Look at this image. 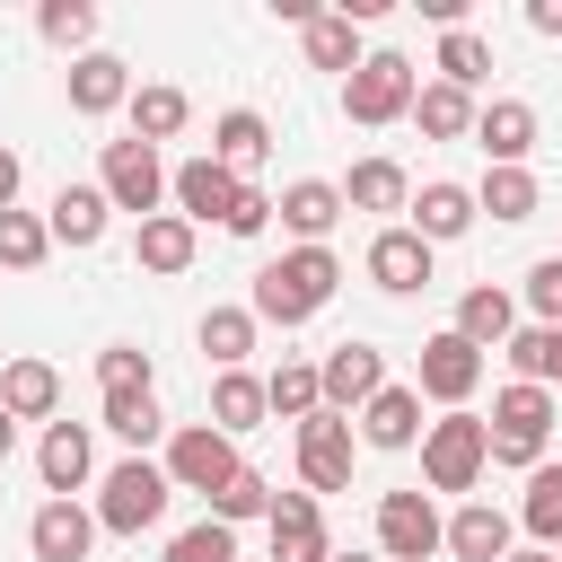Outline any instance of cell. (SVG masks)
<instances>
[{
    "mask_svg": "<svg viewBox=\"0 0 562 562\" xmlns=\"http://www.w3.org/2000/svg\"><path fill=\"white\" fill-rule=\"evenodd\" d=\"M263 527H272V562H334V536H325V501L316 492H272Z\"/></svg>",
    "mask_w": 562,
    "mask_h": 562,
    "instance_id": "cell-12",
    "label": "cell"
},
{
    "mask_svg": "<svg viewBox=\"0 0 562 562\" xmlns=\"http://www.w3.org/2000/svg\"><path fill=\"white\" fill-rule=\"evenodd\" d=\"M114 105H132V61L123 53H79L70 61V114H114Z\"/></svg>",
    "mask_w": 562,
    "mask_h": 562,
    "instance_id": "cell-23",
    "label": "cell"
},
{
    "mask_svg": "<svg viewBox=\"0 0 562 562\" xmlns=\"http://www.w3.org/2000/svg\"><path fill=\"white\" fill-rule=\"evenodd\" d=\"M105 430H114V439L140 457V448L167 430V413H158V395H105Z\"/></svg>",
    "mask_w": 562,
    "mask_h": 562,
    "instance_id": "cell-42",
    "label": "cell"
},
{
    "mask_svg": "<svg viewBox=\"0 0 562 562\" xmlns=\"http://www.w3.org/2000/svg\"><path fill=\"white\" fill-rule=\"evenodd\" d=\"M457 342H474V351H501L509 334H518V290H501V281H474L465 299H457V325H448Z\"/></svg>",
    "mask_w": 562,
    "mask_h": 562,
    "instance_id": "cell-20",
    "label": "cell"
},
{
    "mask_svg": "<svg viewBox=\"0 0 562 562\" xmlns=\"http://www.w3.org/2000/svg\"><path fill=\"white\" fill-rule=\"evenodd\" d=\"M237 465H246V457H237V439H228V430H211V422H184V430L167 439V483H176V492H202V501H211Z\"/></svg>",
    "mask_w": 562,
    "mask_h": 562,
    "instance_id": "cell-8",
    "label": "cell"
},
{
    "mask_svg": "<svg viewBox=\"0 0 562 562\" xmlns=\"http://www.w3.org/2000/svg\"><path fill=\"white\" fill-rule=\"evenodd\" d=\"M527 26L536 35H562V0H527Z\"/></svg>",
    "mask_w": 562,
    "mask_h": 562,
    "instance_id": "cell-47",
    "label": "cell"
},
{
    "mask_svg": "<svg viewBox=\"0 0 562 562\" xmlns=\"http://www.w3.org/2000/svg\"><path fill=\"white\" fill-rule=\"evenodd\" d=\"M553 386H501L492 395V422H483V448H492V465H509V474H536L544 465V439H553Z\"/></svg>",
    "mask_w": 562,
    "mask_h": 562,
    "instance_id": "cell-2",
    "label": "cell"
},
{
    "mask_svg": "<svg viewBox=\"0 0 562 562\" xmlns=\"http://www.w3.org/2000/svg\"><path fill=\"white\" fill-rule=\"evenodd\" d=\"M474 386H483V351L457 342V334H430L422 342V369H413V395H430L439 413H465Z\"/></svg>",
    "mask_w": 562,
    "mask_h": 562,
    "instance_id": "cell-9",
    "label": "cell"
},
{
    "mask_svg": "<svg viewBox=\"0 0 562 562\" xmlns=\"http://www.w3.org/2000/svg\"><path fill=\"white\" fill-rule=\"evenodd\" d=\"M518 518L509 509H492V501H465L457 518H448V536H439V553H457V562H509L518 544Z\"/></svg>",
    "mask_w": 562,
    "mask_h": 562,
    "instance_id": "cell-19",
    "label": "cell"
},
{
    "mask_svg": "<svg viewBox=\"0 0 562 562\" xmlns=\"http://www.w3.org/2000/svg\"><path fill=\"white\" fill-rule=\"evenodd\" d=\"M483 465H492L483 413H439V422H422V483H430V492H474Z\"/></svg>",
    "mask_w": 562,
    "mask_h": 562,
    "instance_id": "cell-5",
    "label": "cell"
},
{
    "mask_svg": "<svg viewBox=\"0 0 562 562\" xmlns=\"http://www.w3.org/2000/svg\"><path fill=\"white\" fill-rule=\"evenodd\" d=\"M167 501H176L167 465L123 457V465H105V483H97V536H149V527L167 518Z\"/></svg>",
    "mask_w": 562,
    "mask_h": 562,
    "instance_id": "cell-3",
    "label": "cell"
},
{
    "mask_svg": "<svg viewBox=\"0 0 562 562\" xmlns=\"http://www.w3.org/2000/svg\"><path fill=\"white\" fill-rule=\"evenodd\" d=\"M167 562H237V527H220V518H202V527H184V536H167Z\"/></svg>",
    "mask_w": 562,
    "mask_h": 562,
    "instance_id": "cell-45",
    "label": "cell"
},
{
    "mask_svg": "<svg viewBox=\"0 0 562 562\" xmlns=\"http://www.w3.org/2000/svg\"><path fill=\"white\" fill-rule=\"evenodd\" d=\"M35 35H44V44H61L70 61H79V53H97V0H44V9H35Z\"/></svg>",
    "mask_w": 562,
    "mask_h": 562,
    "instance_id": "cell-38",
    "label": "cell"
},
{
    "mask_svg": "<svg viewBox=\"0 0 562 562\" xmlns=\"http://www.w3.org/2000/svg\"><path fill=\"white\" fill-rule=\"evenodd\" d=\"M272 220H281L299 246H325V237H334V220H342V184H334V176H299V184H281Z\"/></svg>",
    "mask_w": 562,
    "mask_h": 562,
    "instance_id": "cell-18",
    "label": "cell"
},
{
    "mask_svg": "<svg viewBox=\"0 0 562 562\" xmlns=\"http://www.w3.org/2000/svg\"><path fill=\"white\" fill-rule=\"evenodd\" d=\"M167 202H176V220H193V228H220L228 220V202H237V176L202 149V158H184V167H167Z\"/></svg>",
    "mask_w": 562,
    "mask_h": 562,
    "instance_id": "cell-13",
    "label": "cell"
},
{
    "mask_svg": "<svg viewBox=\"0 0 562 562\" xmlns=\"http://www.w3.org/2000/svg\"><path fill=\"white\" fill-rule=\"evenodd\" d=\"M501 351H509L518 386H553V378H562V325H518Z\"/></svg>",
    "mask_w": 562,
    "mask_h": 562,
    "instance_id": "cell-37",
    "label": "cell"
},
{
    "mask_svg": "<svg viewBox=\"0 0 562 562\" xmlns=\"http://www.w3.org/2000/svg\"><path fill=\"white\" fill-rule=\"evenodd\" d=\"M316 386H325V413L351 422V413L386 386V351H378V342H334V351L316 360Z\"/></svg>",
    "mask_w": 562,
    "mask_h": 562,
    "instance_id": "cell-10",
    "label": "cell"
},
{
    "mask_svg": "<svg viewBox=\"0 0 562 562\" xmlns=\"http://www.w3.org/2000/svg\"><path fill=\"white\" fill-rule=\"evenodd\" d=\"M26 544H35V562H88V544H97V509H79V501H44V509L26 518Z\"/></svg>",
    "mask_w": 562,
    "mask_h": 562,
    "instance_id": "cell-22",
    "label": "cell"
},
{
    "mask_svg": "<svg viewBox=\"0 0 562 562\" xmlns=\"http://www.w3.org/2000/svg\"><path fill=\"white\" fill-rule=\"evenodd\" d=\"M97 395H158V369L140 342H105L97 351Z\"/></svg>",
    "mask_w": 562,
    "mask_h": 562,
    "instance_id": "cell-40",
    "label": "cell"
},
{
    "mask_svg": "<svg viewBox=\"0 0 562 562\" xmlns=\"http://www.w3.org/2000/svg\"><path fill=\"white\" fill-rule=\"evenodd\" d=\"M0 413L9 422H53L61 413V369L53 360H9L0 369Z\"/></svg>",
    "mask_w": 562,
    "mask_h": 562,
    "instance_id": "cell-26",
    "label": "cell"
},
{
    "mask_svg": "<svg viewBox=\"0 0 562 562\" xmlns=\"http://www.w3.org/2000/svg\"><path fill=\"white\" fill-rule=\"evenodd\" d=\"M97 193H105V211L158 220V211H167V158H158L149 140H105V158H97Z\"/></svg>",
    "mask_w": 562,
    "mask_h": 562,
    "instance_id": "cell-6",
    "label": "cell"
},
{
    "mask_svg": "<svg viewBox=\"0 0 562 562\" xmlns=\"http://www.w3.org/2000/svg\"><path fill=\"white\" fill-rule=\"evenodd\" d=\"M404 211H413L404 228H413V237H422V246L439 255V246H457V237L474 228V184H448V176H430V184H422V193H413Z\"/></svg>",
    "mask_w": 562,
    "mask_h": 562,
    "instance_id": "cell-15",
    "label": "cell"
},
{
    "mask_svg": "<svg viewBox=\"0 0 562 562\" xmlns=\"http://www.w3.org/2000/svg\"><path fill=\"white\" fill-rule=\"evenodd\" d=\"M211 430H228V439L263 430V378L255 369H220L211 378Z\"/></svg>",
    "mask_w": 562,
    "mask_h": 562,
    "instance_id": "cell-30",
    "label": "cell"
},
{
    "mask_svg": "<svg viewBox=\"0 0 562 562\" xmlns=\"http://www.w3.org/2000/svg\"><path fill=\"white\" fill-rule=\"evenodd\" d=\"M44 228H53V246L88 255V246L114 228V211H105V193H97V184H61V193L44 202Z\"/></svg>",
    "mask_w": 562,
    "mask_h": 562,
    "instance_id": "cell-25",
    "label": "cell"
},
{
    "mask_svg": "<svg viewBox=\"0 0 562 562\" xmlns=\"http://www.w3.org/2000/svg\"><path fill=\"white\" fill-rule=\"evenodd\" d=\"M0 211H18V149H0Z\"/></svg>",
    "mask_w": 562,
    "mask_h": 562,
    "instance_id": "cell-48",
    "label": "cell"
},
{
    "mask_svg": "<svg viewBox=\"0 0 562 562\" xmlns=\"http://www.w3.org/2000/svg\"><path fill=\"white\" fill-rule=\"evenodd\" d=\"M518 307H527V325H562V255L527 263V281H518Z\"/></svg>",
    "mask_w": 562,
    "mask_h": 562,
    "instance_id": "cell-44",
    "label": "cell"
},
{
    "mask_svg": "<svg viewBox=\"0 0 562 562\" xmlns=\"http://www.w3.org/2000/svg\"><path fill=\"white\" fill-rule=\"evenodd\" d=\"M448 536L430 492H378V562H430Z\"/></svg>",
    "mask_w": 562,
    "mask_h": 562,
    "instance_id": "cell-7",
    "label": "cell"
},
{
    "mask_svg": "<svg viewBox=\"0 0 562 562\" xmlns=\"http://www.w3.org/2000/svg\"><path fill=\"white\" fill-rule=\"evenodd\" d=\"M263 509H272V483H263L255 465H237V474L211 492V518H220V527H246V518H263Z\"/></svg>",
    "mask_w": 562,
    "mask_h": 562,
    "instance_id": "cell-43",
    "label": "cell"
},
{
    "mask_svg": "<svg viewBox=\"0 0 562 562\" xmlns=\"http://www.w3.org/2000/svg\"><path fill=\"white\" fill-rule=\"evenodd\" d=\"M220 228H228V237H263V228H272V193H263V184H237V202H228Z\"/></svg>",
    "mask_w": 562,
    "mask_h": 562,
    "instance_id": "cell-46",
    "label": "cell"
},
{
    "mask_svg": "<svg viewBox=\"0 0 562 562\" xmlns=\"http://www.w3.org/2000/svg\"><path fill=\"white\" fill-rule=\"evenodd\" d=\"M334 562H378V553H334Z\"/></svg>",
    "mask_w": 562,
    "mask_h": 562,
    "instance_id": "cell-51",
    "label": "cell"
},
{
    "mask_svg": "<svg viewBox=\"0 0 562 562\" xmlns=\"http://www.w3.org/2000/svg\"><path fill=\"white\" fill-rule=\"evenodd\" d=\"M474 149H483L492 167H527V149H536V105H527V97L474 105Z\"/></svg>",
    "mask_w": 562,
    "mask_h": 562,
    "instance_id": "cell-17",
    "label": "cell"
},
{
    "mask_svg": "<svg viewBox=\"0 0 562 562\" xmlns=\"http://www.w3.org/2000/svg\"><path fill=\"white\" fill-rule=\"evenodd\" d=\"M53 255V228L35 211H0V272H35Z\"/></svg>",
    "mask_w": 562,
    "mask_h": 562,
    "instance_id": "cell-41",
    "label": "cell"
},
{
    "mask_svg": "<svg viewBox=\"0 0 562 562\" xmlns=\"http://www.w3.org/2000/svg\"><path fill=\"white\" fill-rule=\"evenodd\" d=\"M211 158H220L237 184H255V167L272 158V123H263L255 105H228V114L211 123Z\"/></svg>",
    "mask_w": 562,
    "mask_h": 562,
    "instance_id": "cell-24",
    "label": "cell"
},
{
    "mask_svg": "<svg viewBox=\"0 0 562 562\" xmlns=\"http://www.w3.org/2000/svg\"><path fill=\"white\" fill-rule=\"evenodd\" d=\"M299 483L325 501V492H351V422L342 413H307L299 422Z\"/></svg>",
    "mask_w": 562,
    "mask_h": 562,
    "instance_id": "cell-11",
    "label": "cell"
},
{
    "mask_svg": "<svg viewBox=\"0 0 562 562\" xmlns=\"http://www.w3.org/2000/svg\"><path fill=\"white\" fill-rule=\"evenodd\" d=\"M553 386H562V378H553Z\"/></svg>",
    "mask_w": 562,
    "mask_h": 562,
    "instance_id": "cell-52",
    "label": "cell"
},
{
    "mask_svg": "<svg viewBox=\"0 0 562 562\" xmlns=\"http://www.w3.org/2000/svg\"><path fill=\"white\" fill-rule=\"evenodd\" d=\"M35 474H44L53 501H70V492L97 474V439H88V422H44V439H35Z\"/></svg>",
    "mask_w": 562,
    "mask_h": 562,
    "instance_id": "cell-16",
    "label": "cell"
},
{
    "mask_svg": "<svg viewBox=\"0 0 562 562\" xmlns=\"http://www.w3.org/2000/svg\"><path fill=\"white\" fill-rule=\"evenodd\" d=\"M351 422H360V439H369V448H386V457H395V448H422V395H413V386H395V378H386Z\"/></svg>",
    "mask_w": 562,
    "mask_h": 562,
    "instance_id": "cell-21",
    "label": "cell"
},
{
    "mask_svg": "<svg viewBox=\"0 0 562 562\" xmlns=\"http://www.w3.org/2000/svg\"><path fill=\"white\" fill-rule=\"evenodd\" d=\"M123 114H132V140H149V149H158V140H176V132L193 123V97H184L176 79H149V88H132V105H123Z\"/></svg>",
    "mask_w": 562,
    "mask_h": 562,
    "instance_id": "cell-28",
    "label": "cell"
},
{
    "mask_svg": "<svg viewBox=\"0 0 562 562\" xmlns=\"http://www.w3.org/2000/svg\"><path fill=\"white\" fill-rule=\"evenodd\" d=\"M518 527H527L544 553H562V465H536V474H527V492H518Z\"/></svg>",
    "mask_w": 562,
    "mask_h": 562,
    "instance_id": "cell-34",
    "label": "cell"
},
{
    "mask_svg": "<svg viewBox=\"0 0 562 562\" xmlns=\"http://www.w3.org/2000/svg\"><path fill=\"white\" fill-rule=\"evenodd\" d=\"M299 44H307V70H360V26L342 18V9H316L307 26H299Z\"/></svg>",
    "mask_w": 562,
    "mask_h": 562,
    "instance_id": "cell-31",
    "label": "cell"
},
{
    "mask_svg": "<svg viewBox=\"0 0 562 562\" xmlns=\"http://www.w3.org/2000/svg\"><path fill=\"white\" fill-rule=\"evenodd\" d=\"M536 202H544V184H536L527 167H483V184H474V220L492 211L501 228H518V220H536Z\"/></svg>",
    "mask_w": 562,
    "mask_h": 562,
    "instance_id": "cell-29",
    "label": "cell"
},
{
    "mask_svg": "<svg viewBox=\"0 0 562 562\" xmlns=\"http://www.w3.org/2000/svg\"><path fill=\"white\" fill-rule=\"evenodd\" d=\"M193 334H202L211 369H246V351H255V334H263V325H255L246 307H202V325H193Z\"/></svg>",
    "mask_w": 562,
    "mask_h": 562,
    "instance_id": "cell-35",
    "label": "cell"
},
{
    "mask_svg": "<svg viewBox=\"0 0 562 562\" xmlns=\"http://www.w3.org/2000/svg\"><path fill=\"white\" fill-rule=\"evenodd\" d=\"M430 70H439L448 88H465V97H474V88L492 79V44H483L474 26H448V35H439V61H430Z\"/></svg>",
    "mask_w": 562,
    "mask_h": 562,
    "instance_id": "cell-39",
    "label": "cell"
},
{
    "mask_svg": "<svg viewBox=\"0 0 562 562\" xmlns=\"http://www.w3.org/2000/svg\"><path fill=\"white\" fill-rule=\"evenodd\" d=\"M334 290H342V255H334V246H281V255L255 272V290H246V316L290 334V325H307V316H316Z\"/></svg>",
    "mask_w": 562,
    "mask_h": 562,
    "instance_id": "cell-1",
    "label": "cell"
},
{
    "mask_svg": "<svg viewBox=\"0 0 562 562\" xmlns=\"http://www.w3.org/2000/svg\"><path fill=\"white\" fill-rule=\"evenodd\" d=\"M413 123H422L430 140H474V97L448 88V79H422V88H413Z\"/></svg>",
    "mask_w": 562,
    "mask_h": 562,
    "instance_id": "cell-32",
    "label": "cell"
},
{
    "mask_svg": "<svg viewBox=\"0 0 562 562\" xmlns=\"http://www.w3.org/2000/svg\"><path fill=\"white\" fill-rule=\"evenodd\" d=\"M509 562H562V553H544V544H527V553H509Z\"/></svg>",
    "mask_w": 562,
    "mask_h": 562,
    "instance_id": "cell-50",
    "label": "cell"
},
{
    "mask_svg": "<svg viewBox=\"0 0 562 562\" xmlns=\"http://www.w3.org/2000/svg\"><path fill=\"white\" fill-rule=\"evenodd\" d=\"M9 457H18V422L0 413V465H9Z\"/></svg>",
    "mask_w": 562,
    "mask_h": 562,
    "instance_id": "cell-49",
    "label": "cell"
},
{
    "mask_svg": "<svg viewBox=\"0 0 562 562\" xmlns=\"http://www.w3.org/2000/svg\"><path fill=\"white\" fill-rule=\"evenodd\" d=\"M404 202H413V176L395 158H360L342 176V211H404Z\"/></svg>",
    "mask_w": 562,
    "mask_h": 562,
    "instance_id": "cell-33",
    "label": "cell"
},
{
    "mask_svg": "<svg viewBox=\"0 0 562 562\" xmlns=\"http://www.w3.org/2000/svg\"><path fill=\"white\" fill-rule=\"evenodd\" d=\"M263 413H281V422H307V413H325L316 360H281V369L263 378Z\"/></svg>",
    "mask_w": 562,
    "mask_h": 562,
    "instance_id": "cell-36",
    "label": "cell"
},
{
    "mask_svg": "<svg viewBox=\"0 0 562 562\" xmlns=\"http://www.w3.org/2000/svg\"><path fill=\"white\" fill-rule=\"evenodd\" d=\"M193 246H202V228H193V220H176V211H158V220H140V237H132V255H140V272H158V281H176V272H193Z\"/></svg>",
    "mask_w": 562,
    "mask_h": 562,
    "instance_id": "cell-27",
    "label": "cell"
},
{
    "mask_svg": "<svg viewBox=\"0 0 562 562\" xmlns=\"http://www.w3.org/2000/svg\"><path fill=\"white\" fill-rule=\"evenodd\" d=\"M360 263H369V281H378L386 299H413V290H430V263H439V255H430L404 220H386V228L369 237V255H360Z\"/></svg>",
    "mask_w": 562,
    "mask_h": 562,
    "instance_id": "cell-14",
    "label": "cell"
},
{
    "mask_svg": "<svg viewBox=\"0 0 562 562\" xmlns=\"http://www.w3.org/2000/svg\"><path fill=\"white\" fill-rule=\"evenodd\" d=\"M413 88H422V70H413L395 44H378V53H360V70L342 79V114H351L360 132L404 123V114H413Z\"/></svg>",
    "mask_w": 562,
    "mask_h": 562,
    "instance_id": "cell-4",
    "label": "cell"
}]
</instances>
